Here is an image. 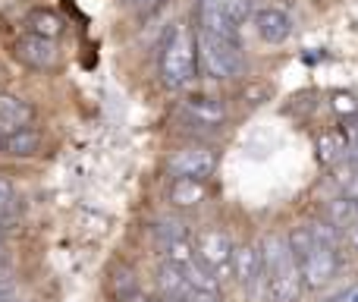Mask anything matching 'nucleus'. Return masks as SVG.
<instances>
[{"label": "nucleus", "mask_w": 358, "mask_h": 302, "mask_svg": "<svg viewBox=\"0 0 358 302\" xmlns=\"http://www.w3.org/2000/svg\"><path fill=\"white\" fill-rule=\"evenodd\" d=\"M261 259L267 268V280H271V299L273 302H296L302 296V274L289 252V242L280 233H267L261 242Z\"/></svg>", "instance_id": "f257e3e1"}, {"label": "nucleus", "mask_w": 358, "mask_h": 302, "mask_svg": "<svg viewBox=\"0 0 358 302\" xmlns=\"http://www.w3.org/2000/svg\"><path fill=\"white\" fill-rule=\"evenodd\" d=\"M195 41L185 29H170L161 44V76L170 88H182L195 79Z\"/></svg>", "instance_id": "f03ea898"}, {"label": "nucleus", "mask_w": 358, "mask_h": 302, "mask_svg": "<svg viewBox=\"0 0 358 302\" xmlns=\"http://www.w3.org/2000/svg\"><path fill=\"white\" fill-rule=\"evenodd\" d=\"M195 63L210 79H233V76H239L245 69L242 48H233V44L220 41V38L208 35V32H198L195 38Z\"/></svg>", "instance_id": "7ed1b4c3"}, {"label": "nucleus", "mask_w": 358, "mask_h": 302, "mask_svg": "<svg viewBox=\"0 0 358 302\" xmlns=\"http://www.w3.org/2000/svg\"><path fill=\"white\" fill-rule=\"evenodd\" d=\"M336 268H340V252L324 249V246H317V242H315V252L308 255V261H305V265H299L302 287H308V290H324V287L336 277Z\"/></svg>", "instance_id": "20e7f679"}, {"label": "nucleus", "mask_w": 358, "mask_h": 302, "mask_svg": "<svg viewBox=\"0 0 358 302\" xmlns=\"http://www.w3.org/2000/svg\"><path fill=\"white\" fill-rule=\"evenodd\" d=\"M198 16H201V32H208V35L233 44V48H242L239 25L227 16V10H223L220 0H198Z\"/></svg>", "instance_id": "39448f33"}, {"label": "nucleus", "mask_w": 358, "mask_h": 302, "mask_svg": "<svg viewBox=\"0 0 358 302\" xmlns=\"http://www.w3.org/2000/svg\"><path fill=\"white\" fill-rule=\"evenodd\" d=\"M217 167V151L214 149H179L173 158H170V170L176 177H192V179H208Z\"/></svg>", "instance_id": "423d86ee"}, {"label": "nucleus", "mask_w": 358, "mask_h": 302, "mask_svg": "<svg viewBox=\"0 0 358 302\" xmlns=\"http://www.w3.org/2000/svg\"><path fill=\"white\" fill-rule=\"evenodd\" d=\"M255 19V32H258L261 41L267 44H283L292 38V19L289 13L277 10V6H264V10L252 13Z\"/></svg>", "instance_id": "0eeeda50"}, {"label": "nucleus", "mask_w": 358, "mask_h": 302, "mask_svg": "<svg viewBox=\"0 0 358 302\" xmlns=\"http://www.w3.org/2000/svg\"><path fill=\"white\" fill-rule=\"evenodd\" d=\"M16 57L31 69H50L57 63V44L50 38H38V35H22L16 44H13Z\"/></svg>", "instance_id": "6e6552de"}, {"label": "nucleus", "mask_w": 358, "mask_h": 302, "mask_svg": "<svg viewBox=\"0 0 358 302\" xmlns=\"http://www.w3.org/2000/svg\"><path fill=\"white\" fill-rule=\"evenodd\" d=\"M229 252H233V246H229L227 233H220V230H204V233L198 236L195 255H198V261H204L208 268L223 265V261L229 259Z\"/></svg>", "instance_id": "1a4fd4ad"}, {"label": "nucleus", "mask_w": 358, "mask_h": 302, "mask_svg": "<svg viewBox=\"0 0 358 302\" xmlns=\"http://www.w3.org/2000/svg\"><path fill=\"white\" fill-rule=\"evenodd\" d=\"M31 123V107L16 95L0 92V139L13 130H22Z\"/></svg>", "instance_id": "9d476101"}, {"label": "nucleus", "mask_w": 358, "mask_h": 302, "mask_svg": "<svg viewBox=\"0 0 358 302\" xmlns=\"http://www.w3.org/2000/svg\"><path fill=\"white\" fill-rule=\"evenodd\" d=\"M38 149H41V136L35 130H13L3 136V154H13V158H31Z\"/></svg>", "instance_id": "9b49d317"}, {"label": "nucleus", "mask_w": 358, "mask_h": 302, "mask_svg": "<svg viewBox=\"0 0 358 302\" xmlns=\"http://www.w3.org/2000/svg\"><path fill=\"white\" fill-rule=\"evenodd\" d=\"M204 198V183L192 177H176L173 186H170V202L176 208H195L198 202Z\"/></svg>", "instance_id": "f8f14e48"}, {"label": "nucleus", "mask_w": 358, "mask_h": 302, "mask_svg": "<svg viewBox=\"0 0 358 302\" xmlns=\"http://www.w3.org/2000/svg\"><path fill=\"white\" fill-rule=\"evenodd\" d=\"M25 25H29V35H38V38H60L63 32V19L57 16L54 10H31L25 16Z\"/></svg>", "instance_id": "ddd939ff"}, {"label": "nucleus", "mask_w": 358, "mask_h": 302, "mask_svg": "<svg viewBox=\"0 0 358 302\" xmlns=\"http://www.w3.org/2000/svg\"><path fill=\"white\" fill-rule=\"evenodd\" d=\"M229 261H233V277L245 287L248 277L258 271V265L264 259H261V249H255V246H248V242H245V246H239L236 252H229Z\"/></svg>", "instance_id": "4468645a"}, {"label": "nucleus", "mask_w": 358, "mask_h": 302, "mask_svg": "<svg viewBox=\"0 0 358 302\" xmlns=\"http://www.w3.org/2000/svg\"><path fill=\"white\" fill-rule=\"evenodd\" d=\"M185 114H192L195 120H201L208 126H220L227 120V107L214 98H189L185 101Z\"/></svg>", "instance_id": "2eb2a0df"}, {"label": "nucleus", "mask_w": 358, "mask_h": 302, "mask_svg": "<svg viewBox=\"0 0 358 302\" xmlns=\"http://www.w3.org/2000/svg\"><path fill=\"white\" fill-rule=\"evenodd\" d=\"M157 287H161V293H164V299H185V293L192 290L189 284H185V277H182V268H176V265H161V271H157Z\"/></svg>", "instance_id": "dca6fc26"}, {"label": "nucleus", "mask_w": 358, "mask_h": 302, "mask_svg": "<svg viewBox=\"0 0 358 302\" xmlns=\"http://www.w3.org/2000/svg\"><path fill=\"white\" fill-rule=\"evenodd\" d=\"M182 277H185V284L192 287V290H208V293H220V284H217V277H214V271H210L204 261H192V265H185L182 268Z\"/></svg>", "instance_id": "f3484780"}, {"label": "nucleus", "mask_w": 358, "mask_h": 302, "mask_svg": "<svg viewBox=\"0 0 358 302\" xmlns=\"http://www.w3.org/2000/svg\"><path fill=\"white\" fill-rule=\"evenodd\" d=\"M286 242H289V252H292V259H296V265H305L308 255L315 252V240H311V233H308V224L292 227L289 236H286Z\"/></svg>", "instance_id": "a211bd4d"}, {"label": "nucleus", "mask_w": 358, "mask_h": 302, "mask_svg": "<svg viewBox=\"0 0 358 302\" xmlns=\"http://www.w3.org/2000/svg\"><path fill=\"white\" fill-rule=\"evenodd\" d=\"M242 290H245V299H248V302H273V299H271V280H267L264 261L258 265V271L248 277V284L242 287Z\"/></svg>", "instance_id": "6ab92c4d"}, {"label": "nucleus", "mask_w": 358, "mask_h": 302, "mask_svg": "<svg viewBox=\"0 0 358 302\" xmlns=\"http://www.w3.org/2000/svg\"><path fill=\"white\" fill-rule=\"evenodd\" d=\"M308 233H311V240L317 242V246H324V249H334V252H340V230L334 227V224H327V221H311L308 224Z\"/></svg>", "instance_id": "aec40b11"}, {"label": "nucleus", "mask_w": 358, "mask_h": 302, "mask_svg": "<svg viewBox=\"0 0 358 302\" xmlns=\"http://www.w3.org/2000/svg\"><path fill=\"white\" fill-rule=\"evenodd\" d=\"M355 205L349 198H336V202H327V224H334L336 230H346L349 224L355 221Z\"/></svg>", "instance_id": "412c9836"}, {"label": "nucleus", "mask_w": 358, "mask_h": 302, "mask_svg": "<svg viewBox=\"0 0 358 302\" xmlns=\"http://www.w3.org/2000/svg\"><path fill=\"white\" fill-rule=\"evenodd\" d=\"M164 249H167V261L170 265H176V268H185V265H192V261L198 259L195 255V246H192L189 240H173V242H164Z\"/></svg>", "instance_id": "4be33fe9"}, {"label": "nucleus", "mask_w": 358, "mask_h": 302, "mask_svg": "<svg viewBox=\"0 0 358 302\" xmlns=\"http://www.w3.org/2000/svg\"><path fill=\"white\" fill-rule=\"evenodd\" d=\"M317 149H321V158L327 160V164H330V160L336 164V160H343V158L349 154L346 139H343V136H334V132H324V136L317 139Z\"/></svg>", "instance_id": "5701e85b"}, {"label": "nucleus", "mask_w": 358, "mask_h": 302, "mask_svg": "<svg viewBox=\"0 0 358 302\" xmlns=\"http://www.w3.org/2000/svg\"><path fill=\"white\" fill-rule=\"evenodd\" d=\"M223 10H227V16L233 19L236 25H242L248 16L255 13V0H220Z\"/></svg>", "instance_id": "b1692460"}, {"label": "nucleus", "mask_w": 358, "mask_h": 302, "mask_svg": "<svg viewBox=\"0 0 358 302\" xmlns=\"http://www.w3.org/2000/svg\"><path fill=\"white\" fill-rule=\"evenodd\" d=\"M330 104H334V111L343 114V117H349V114H358V98H355V95H349V92H334Z\"/></svg>", "instance_id": "393cba45"}, {"label": "nucleus", "mask_w": 358, "mask_h": 302, "mask_svg": "<svg viewBox=\"0 0 358 302\" xmlns=\"http://www.w3.org/2000/svg\"><path fill=\"white\" fill-rule=\"evenodd\" d=\"M0 217H13V183L0 177Z\"/></svg>", "instance_id": "a878e982"}, {"label": "nucleus", "mask_w": 358, "mask_h": 302, "mask_svg": "<svg viewBox=\"0 0 358 302\" xmlns=\"http://www.w3.org/2000/svg\"><path fill=\"white\" fill-rule=\"evenodd\" d=\"M157 233H161L164 242H173V240H185V227L176 221H164L161 227H157Z\"/></svg>", "instance_id": "bb28decb"}, {"label": "nucleus", "mask_w": 358, "mask_h": 302, "mask_svg": "<svg viewBox=\"0 0 358 302\" xmlns=\"http://www.w3.org/2000/svg\"><path fill=\"white\" fill-rule=\"evenodd\" d=\"M185 302H223L220 293H208V290H189L185 293Z\"/></svg>", "instance_id": "cd10ccee"}, {"label": "nucleus", "mask_w": 358, "mask_h": 302, "mask_svg": "<svg viewBox=\"0 0 358 302\" xmlns=\"http://www.w3.org/2000/svg\"><path fill=\"white\" fill-rule=\"evenodd\" d=\"M267 95H271V92H267L264 85H261V88H258V85H252V88H248V92H245V98L252 101V104H261V101H264Z\"/></svg>", "instance_id": "c85d7f7f"}, {"label": "nucleus", "mask_w": 358, "mask_h": 302, "mask_svg": "<svg viewBox=\"0 0 358 302\" xmlns=\"http://www.w3.org/2000/svg\"><path fill=\"white\" fill-rule=\"evenodd\" d=\"M346 149H349V158H355V160H358V126H352V130H349Z\"/></svg>", "instance_id": "c756f323"}, {"label": "nucleus", "mask_w": 358, "mask_h": 302, "mask_svg": "<svg viewBox=\"0 0 358 302\" xmlns=\"http://www.w3.org/2000/svg\"><path fill=\"white\" fill-rule=\"evenodd\" d=\"M120 4H123V6H142L145 0H120Z\"/></svg>", "instance_id": "7c9ffc66"}, {"label": "nucleus", "mask_w": 358, "mask_h": 302, "mask_svg": "<svg viewBox=\"0 0 358 302\" xmlns=\"http://www.w3.org/2000/svg\"><path fill=\"white\" fill-rule=\"evenodd\" d=\"M6 224H10V217H0V233L6 230Z\"/></svg>", "instance_id": "2f4dec72"}, {"label": "nucleus", "mask_w": 358, "mask_h": 302, "mask_svg": "<svg viewBox=\"0 0 358 302\" xmlns=\"http://www.w3.org/2000/svg\"><path fill=\"white\" fill-rule=\"evenodd\" d=\"M352 236H355V246H358V221H355V227H352Z\"/></svg>", "instance_id": "473e14b6"}, {"label": "nucleus", "mask_w": 358, "mask_h": 302, "mask_svg": "<svg viewBox=\"0 0 358 302\" xmlns=\"http://www.w3.org/2000/svg\"><path fill=\"white\" fill-rule=\"evenodd\" d=\"M0 261H3V242H0Z\"/></svg>", "instance_id": "72a5a7b5"}, {"label": "nucleus", "mask_w": 358, "mask_h": 302, "mask_svg": "<svg viewBox=\"0 0 358 302\" xmlns=\"http://www.w3.org/2000/svg\"><path fill=\"white\" fill-rule=\"evenodd\" d=\"M164 302H185V299H164Z\"/></svg>", "instance_id": "f704fd0d"}, {"label": "nucleus", "mask_w": 358, "mask_h": 302, "mask_svg": "<svg viewBox=\"0 0 358 302\" xmlns=\"http://www.w3.org/2000/svg\"><path fill=\"white\" fill-rule=\"evenodd\" d=\"M136 302H148V299H136Z\"/></svg>", "instance_id": "c9c22d12"}, {"label": "nucleus", "mask_w": 358, "mask_h": 302, "mask_svg": "<svg viewBox=\"0 0 358 302\" xmlns=\"http://www.w3.org/2000/svg\"><path fill=\"white\" fill-rule=\"evenodd\" d=\"M0 149H3V139H0Z\"/></svg>", "instance_id": "e433bc0d"}, {"label": "nucleus", "mask_w": 358, "mask_h": 302, "mask_svg": "<svg viewBox=\"0 0 358 302\" xmlns=\"http://www.w3.org/2000/svg\"><path fill=\"white\" fill-rule=\"evenodd\" d=\"M352 302H358V296H355V299H352Z\"/></svg>", "instance_id": "4c0bfd02"}]
</instances>
